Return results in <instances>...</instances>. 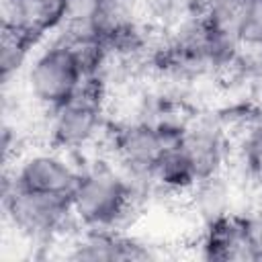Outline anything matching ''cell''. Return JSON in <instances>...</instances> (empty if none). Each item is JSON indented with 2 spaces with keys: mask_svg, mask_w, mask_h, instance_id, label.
<instances>
[{
  "mask_svg": "<svg viewBox=\"0 0 262 262\" xmlns=\"http://www.w3.org/2000/svg\"><path fill=\"white\" fill-rule=\"evenodd\" d=\"M66 0H4L2 27L18 31L33 41L63 25Z\"/></svg>",
  "mask_w": 262,
  "mask_h": 262,
  "instance_id": "ba28073f",
  "label": "cell"
},
{
  "mask_svg": "<svg viewBox=\"0 0 262 262\" xmlns=\"http://www.w3.org/2000/svg\"><path fill=\"white\" fill-rule=\"evenodd\" d=\"M84 78L86 76L74 51L61 39H55L49 47H45L29 68L31 94L51 111L66 104Z\"/></svg>",
  "mask_w": 262,
  "mask_h": 262,
  "instance_id": "3957f363",
  "label": "cell"
},
{
  "mask_svg": "<svg viewBox=\"0 0 262 262\" xmlns=\"http://www.w3.org/2000/svg\"><path fill=\"white\" fill-rule=\"evenodd\" d=\"M80 172L57 154H35L27 158L14 174L12 186L39 194L70 196L76 188Z\"/></svg>",
  "mask_w": 262,
  "mask_h": 262,
  "instance_id": "8992f818",
  "label": "cell"
},
{
  "mask_svg": "<svg viewBox=\"0 0 262 262\" xmlns=\"http://www.w3.org/2000/svg\"><path fill=\"white\" fill-rule=\"evenodd\" d=\"M111 0H66L63 27L76 29H100L108 16Z\"/></svg>",
  "mask_w": 262,
  "mask_h": 262,
  "instance_id": "5bb4252c",
  "label": "cell"
},
{
  "mask_svg": "<svg viewBox=\"0 0 262 262\" xmlns=\"http://www.w3.org/2000/svg\"><path fill=\"white\" fill-rule=\"evenodd\" d=\"M225 131L217 121H196L186 125L182 147L196 172V178L215 176L221 172L227 151Z\"/></svg>",
  "mask_w": 262,
  "mask_h": 262,
  "instance_id": "9c48e42d",
  "label": "cell"
},
{
  "mask_svg": "<svg viewBox=\"0 0 262 262\" xmlns=\"http://www.w3.org/2000/svg\"><path fill=\"white\" fill-rule=\"evenodd\" d=\"M256 119H260V121H262V102H260V106L256 108Z\"/></svg>",
  "mask_w": 262,
  "mask_h": 262,
  "instance_id": "ac0fdd59",
  "label": "cell"
},
{
  "mask_svg": "<svg viewBox=\"0 0 262 262\" xmlns=\"http://www.w3.org/2000/svg\"><path fill=\"white\" fill-rule=\"evenodd\" d=\"M244 162L252 176L262 180V121L254 117V121L246 129L244 137Z\"/></svg>",
  "mask_w": 262,
  "mask_h": 262,
  "instance_id": "2e32d148",
  "label": "cell"
},
{
  "mask_svg": "<svg viewBox=\"0 0 262 262\" xmlns=\"http://www.w3.org/2000/svg\"><path fill=\"white\" fill-rule=\"evenodd\" d=\"M37 45L31 37L12 31L8 27H2V45H0V70H2V80L6 82L14 72L20 70L25 59L29 57V51Z\"/></svg>",
  "mask_w": 262,
  "mask_h": 262,
  "instance_id": "4fadbf2b",
  "label": "cell"
},
{
  "mask_svg": "<svg viewBox=\"0 0 262 262\" xmlns=\"http://www.w3.org/2000/svg\"><path fill=\"white\" fill-rule=\"evenodd\" d=\"M4 209L14 227L35 239L51 237L74 217L70 196L29 192L8 182L4 186Z\"/></svg>",
  "mask_w": 262,
  "mask_h": 262,
  "instance_id": "277c9868",
  "label": "cell"
},
{
  "mask_svg": "<svg viewBox=\"0 0 262 262\" xmlns=\"http://www.w3.org/2000/svg\"><path fill=\"white\" fill-rule=\"evenodd\" d=\"M133 184L108 166L80 172L72 192V213L88 229H113L129 211Z\"/></svg>",
  "mask_w": 262,
  "mask_h": 262,
  "instance_id": "6da1fadb",
  "label": "cell"
},
{
  "mask_svg": "<svg viewBox=\"0 0 262 262\" xmlns=\"http://www.w3.org/2000/svg\"><path fill=\"white\" fill-rule=\"evenodd\" d=\"M151 252L147 246L113 233L111 229H90L76 246L70 258L74 260H92V262H106V260H145Z\"/></svg>",
  "mask_w": 262,
  "mask_h": 262,
  "instance_id": "30bf717a",
  "label": "cell"
},
{
  "mask_svg": "<svg viewBox=\"0 0 262 262\" xmlns=\"http://www.w3.org/2000/svg\"><path fill=\"white\" fill-rule=\"evenodd\" d=\"M196 180H199L196 172L182 145L166 147L162 151L154 168V182H158L168 190L184 192V190H190L196 184Z\"/></svg>",
  "mask_w": 262,
  "mask_h": 262,
  "instance_id": "7c38bea8",
  "label": "cell"
},
{
  "mask_svg": "<svg viewBox=\"0 0 262 262\" xmlns=\"http://www.w3.org/2000/svg\"><path fill=\"white\" fill-rule=\"evenodd\" d=\"M239 43L262 47V0H246L239 23Z\"/></svg>",
  "mask_w": 262,
  "mask_h": 262,
  "instance_id": "e0dca14e",
  "label": "cell"
},
{
  "mask_svg": "<svg viewBox=\"0 0 262 262\" xmlns=\"http://www.w3.org/2000/svg\"><path fill=\"white\" fill-rule=\"evenodd\" d=\"M104 86L98 76H88L74 96L53 111L51 141L61 149H78L94 139L102 123Z\"/></svg>",
  "mask_w": 262,
  "mask_h": 262,
  "instance_id": "7a4b0ae2",
  "label": "cell"
},
{
  "mask_svg": "<svg viewBox=\"0 0 262 262\" xmlns=\"http://www.w3.org/2000/svg\"><path fill=\"white\" fill-rule=\"evenodd\" d=\"M201 256L205 260H258L250 242L246 217L223 215L205 225L201 239Z\"/></svg>",
  "mask_w": 262,
  "mask_h": 262,
  "instance_id": "52a82bcc",
  "label": "cell"
},
{
  "mask_svg": "<svg viewBox=\"0 0 262 262\" xmlns=\"http://www.w3.org/2000/svg\"><path fill=\"white\" fill-rule=\"evenodd\" d=\"M188 192H190L192 211L205 221V225L229 213L231 190L227 182L221 178V174L196 180V184Z\"/></svg>",
  "mask_w": 262,
  "mask_h": 262,
  "instance_id": "8fae6325",
  "label": "cell"
},
{
  "mask_svg": "<svg viewBox=\"0 0 262 262\" xmlns=\"http://www.w3.org/2000/svg\"><path fill=\"white\" fill-rule=\"evenodd\" d=\"M244 8H246V0H203L201 16L217 29L239 35Z\"/></svg>",
  "mask_w": 262,
  "mask_h": 262,
  "instance_id": "9a60e30c",
  "label": "cell"
},
{
  "mask_svg": "<svg viewBox=\"0 0 262 262\" xmlns=\"http://www.w3.org/2000/svg\"><path fill=\"white\" fill-rule=\"evenodd\" d=\"M115 156L125 168V176L137 180H154V168L166 149L158 123H129L123 125L113 139Z\"/></svg>",
  "mask_w": 262,
  "mask_h": 262,
  "instance_id": "5b68a950",
  "label": "cell"
}]
</instances>
